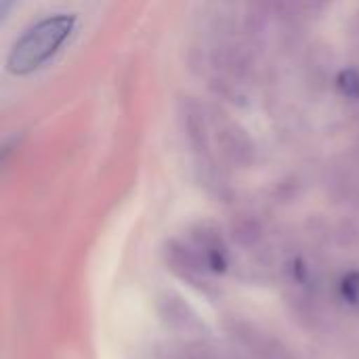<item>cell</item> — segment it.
<instances>
[{
  "mask_svg": "<svg viewBox=\"0 0 359 359\" xmlns=\"http://www.w3.org/2000/svg\"><path fill=\"white\" fill-rule=\"evenodd\" d=\"M76 15H48L34 23L13 44L6 67L15 76H27L40 69L72 36Z\"/></svg>",
  "mask_w": 359,
  "mask_h": 359,
  "instance_id": "obj_1",
  "label": "cell"
},
{
  "mask_svg": "<svg viewBox=\"0 0 359 359\" xmlns=\"http://www.w3.org/2000/svg\"><path fill=\"white\" fill-rule=\"evenodd\" d=\"M339 86L343 88V93H345V95H349V97H358L359 95V74L358 72L349 69V72L341 74V78H339Z\"/></svg>",
  "mask_w": 359,
  "mask_h": 359,
  "instance_id": "obj_2",
  "label": "cell"
},
{
  "mask_svg": "<svg viewBox=\"0 0 359 359\" xmlns=\"http://www.w3.org/2000/svg\"><path fill=\"white\" fill-rule=\"evenodd\" d=\"M13 2H15V0H2V11H4V15L8 13V8H11Z\"/></svg>",
  "mask_w": 359,
  "mask_h": 359,
  "instance_id": "obj_3",
  "label": "cell"
}]
</instances>
